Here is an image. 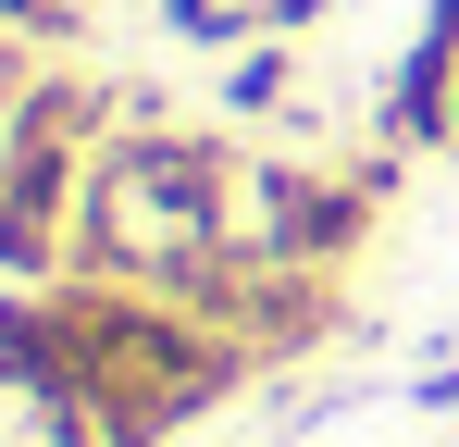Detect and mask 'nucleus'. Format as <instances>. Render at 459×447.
I'll return each instance as SVG.
<instances>
[{
  "instance_id": "4",
  "label": "nucleus",
  "mask_w": 459,
  "mask_h": 447,
  "mask_svg": "<svg viewBox=\"0 0 459 447\" xmlns=\"http://www.w3.org/2000/svg\"><path fill=\"white\" fill-rule=\"evenodd\" d=\"M0 410H75V348L50 286H0Z\"/></svg>"
},
{
  "instance_id": "6",
  "label": "nucleus",
  "mask_w": 459,
  "mask_h": 447,
  "mask_svg": "<svg viewBox=\"0 0 459 447\" xmlns=\"http://www.w3.org/2000/svg\"><path fill=\"white\" fill-rule=\"evenodd\" d=\"M447 162H459V87H447Z\"/></svg>"
},
{
  "instance_id": "3",
  "label": "nucleus",
  "mask_w": 459,
  "mask_h": 447,
  "mask_svg": "<svg viewBox=\"0 0 459 447\" xmlns=\"http://www.w3.org/2000/svg\"><path fill=\"white\" fill-rule=\"evenodd\" d=\"M397 187L385 174H310V162H236V249L261 261H299V274H348L360 236H373V199Z\"/></svg>"
},
{
  "instance_id": "2",
  "label": "nucleus",
  "mask_w": 459,
  "mask_h": 447,
  "mask_svg": "<svg viewBox=\"0 0 459 447\" xmlns=\"http://www.w3.org/2000/svg\"><path fill=\"white\" fill-rule=\"evenodd\" d=\"M212 249H236V149L224 137L125 125V137L87 162L63 274H87V286H174V274H199Z\"/></svg>"
},
{
  "instance_id": "5",
  "label": "nucleus",
  "mask_w": 459,
  "mask_h": 447,
  "mask_svg": "<svg viewBox=\"0 0 459 447\" xmlns=\"http://www.w3.org/2000/svg\"><path fill=\"white\" fill-rule=\"evenodd\" d=\"M286 100V50L261 38V50H236V74H224V112H273Z\"/></svg>"
},
{
  "instance_id": "1",
  "label": "nucleus",
  "mask_w": 459,
  "mask_h": 447,
  "mask_svg": "<svg viewBox=\"0 0 459 447\" xmlns=\"http://www.w3.org/2000/svg\"><path fill=\"white\" fill-rule=\"evenodd\" d=\"M50 311H63L75 410H87L100 447H186L236 385L261 372L236 336H212L199 311H174L161 286H87V274H63Z\"/></svg>"
}]
</instances>
